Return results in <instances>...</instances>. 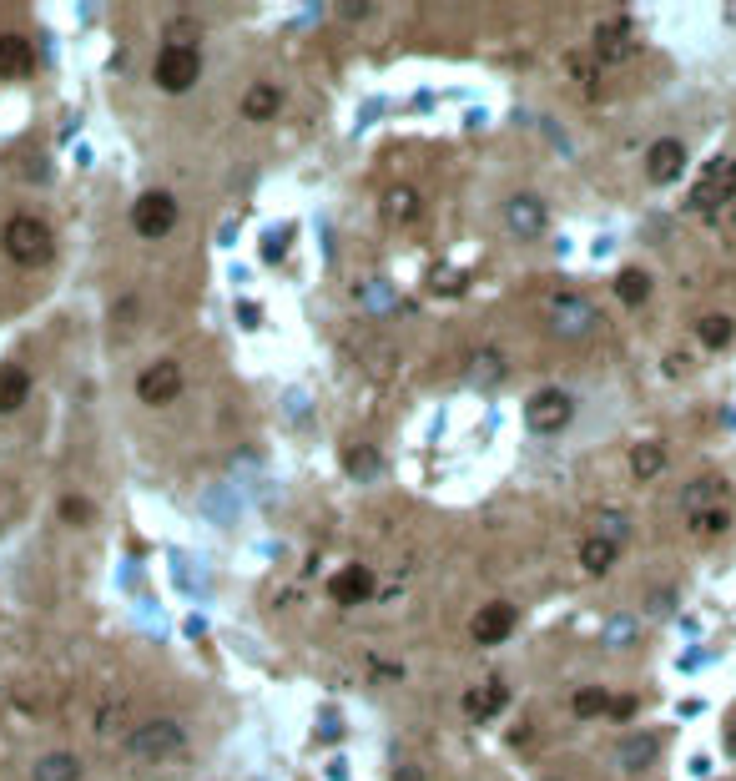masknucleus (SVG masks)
<instances>
[{"label":"nucleus","instance_id":"f257e3e1","mask_svg":"<svg viewBox=\"0 0 736 781\" xmlns=\"http://www.w3.org/2000/svg\"><path fill=\"white\" fill-rule=\"evenodd\" d=\"M0 242H6V257H11V263H21V268H46L51 257H56L51 227L41 217H31V212H16L6 222V232H0Z\"/></svg>","mask_w":736,"mask_h":781},{"label":"nucleus","instance_id":"f03ea898","mask_svg":"<svg viewBox=\"0 0 736 781\" xmlns=\"http://www.w3.org/2000/svg\"><path fill=\"white\" fill-rule=\"evenodd\" d=\"M127 751L137 756V761H172V756H182L187 751V731L177 726V721H147V726H137L132 736H127Z\"/></svg>","mask_w":736,"mask_h":781},{"label":"nucleus","instance_id":"7ed1b4c3","mask_svg":"<svg viewBox=\"0 0 736 781\" xmlns=\"http://www.w3.org/2000/svg\"><path fill=\"white\" fill-rule=\"evenodd\" d=\"M545 323H550V333H555V338L580 343V338H590V333H595L600 313H595L585 298H575V293H555V298H550V308H545Z\"/></svg>","mask_w":736,"mask_h":781},{"label":"nucleus","instance_id":"20e7f679","mask_svg":"<svg viewBox=\"0 0 736 781\" xmlns=\"http://www.w3.org/2000/svg\"><path fill=\"white\" fill-rule=\"evenodd\" d=\"M731 197H736V157H716V162L706 167V177L696 182V192L686 197V207L701 212V217H711V212H721Z\"/></svg>","mask_w":736,"mask_h":781},{"label":"nucleus","instance_id":"39448f33","mask_svg":"<svg viewBox=\"0 0 736 781\" xmlns=\"http://www.w3.org/2000/svg\"><path fill=\"white\" fill-rule=\"evenodd\" d=\"M570 419H575V399L565 394V388H540V394H530V404H525L530 434H560Z\"/></svg>","mask_w":736,"mask_h":781},{"label":"nucleus","instance_id":"423d86ee","mask_svg":"<svg viewBox=\"0 0 736 781\" xmlns=\"http://www.w3.org/2000/svg\"><path fill=\"white\" fill-rule=\"evenodd\" d=\"M197 76H202V56H197V46H162V56H157V86L162 91H172V96H182V91H192L197 86Z\"/></svg>","mask_w":736,"mask_h":781},{"label":"nucleus","instance_id":"0eeeda50","mask_svg":"<svg viewBox=\"0 0 736 781\" xmlns=\"http://www.w3.org/2000/svg\"><path fill=\"white\" fill-rule=\"evenodd\" d=\"M132 227H137L142 237H167V232L177 227V197L162 192V187L142 192L137 207H132Z\"/></svg>","mask_w":736,"mask_h":781},{"label":"nucleus","instance_id":"6e6552de","mask_svg":"<svg viewBox=\"0 0 736 781\" xmlns=\"http://www.w3.org/2000/svg\"><path fill=\"white\" fill-rule=\"evenodd\" d=\"M137 394H142V404H152V409L172 404V399L182 394V368H177L172 358L147 363V368H142V378H137Z\"/></svg>","mask_w":736,"mask_h":781},{"label":"nucleus","instance_id":"1a4fd4ad","mask_svg":"<svg viewBox=\"0 0 736 781\" xmlns=\"http://www.w3.org/2000/svg\"><path fill=\"white\" fill-rule=\"evenodd\" d=\"M515 620H520V610H515L510 600H489V605L474 615V640H479V645H500V640L515 635Z\"/></svg>","mask_w":736,"mask_h":781},{"label":"nucleus","instance_id":"9d476101","mask_svg":"<svg viewBox=\"0 0 736 781\" xmlns=\"http://www.w3.org/2000/svg\"><path fill=\"white\" fill-rule=\"evenodd\" d=\"M374 590H379V580H374V570H368V565H343V570L328 580V595H333L338 605H363Z\"/></svg>","mask_w":736,"mask_h":781},{"label":"nucleus","instance_id":"9b49d317","mask_svg":"<svg viewBox=\"0 0 736 781\" xmlns=\"http://www.w3.org/2000/svg\"><path fill=\"white\" fill-rule=\"evenodd\" d=\"M681 172H686V147H681L676 137L651 142V152H646V177H651L656 187H666V182H676Z\"/></svg>","mask_w":736,"mask_h":781},{"label":"nucleus","instance_id":"f8f14e48","mask_svg":"<svg viewBox=\"0 0 736 781\" xmlns=\"http://www.w3.org/2000/svg\"><path fill=\"white\" fill-rule=\"evenodd\" d=\"M726 499H731V484H726L721 474H701V479H691V484L681 489V504H686V514L726 509Z\"/></svg>","mask_w":736,"mask_h":781},{"label":"nucleus","instance_id":"ddd939ff","mask_svg":"<svg viewBox=\"0 0 736 781\" xmlns=\"http://www.w3.org/2000/svg\"><path fill=\"white\" fill-rule=\"evenodd\" d=\"M505 227H510L515 237H540V232H545V202L530 197V192L510 197V202H505Z\"/></svg>","mask_w":736,"mask_h":781},{"label":"nucleus","instance_id":"4468645a","mask_svg":"<svg viewBox=\"0 0 736 781\" xmlns=\"http://www.w3.org/2000/svg\"><path fill=\"white\" fill-rule=\"evenodd\" d=\"M626 51H631V16H616L595 31V61L616 66V61H626Z\"/></svg>","mask_w":736,"mask_h":781},{"label":"nucleus","instance_id":"2eb2a0df","mask_svg":"<svg viewBox=\"0 0 736 781\" xmlns=\"http://www.w3.org/2000/svg\"><path fill=\"white\" fill-rule=\"evenodd\" d=\"M36 66V46L26 36H0V81H21Z\"/></svg>","mask_w":736,"mask_h":781},{"label":"nucleus","instance_id":"dca6fc26","mask_svg":"<svg viewBox=\"0 0 736 781\" xmlns=\"http://www.w3.org/2000/svg\"><path fill=\"white\" fill-rule=\"evenodd\" d=\"M26 394H31V373L21 363H6L0 368V414H16L26 404Z\"/></svg>","mask_w":736,"mask_h":781},{"label":"nucleus","instance_id":"f3484780","mask_svg":"<svg viewBox=\"0 0 736 781\" xmlns=\"http://www.w3.org/2000/svg\"><path fill=\"white\" fill-rule=\"evenodd\" d=\"M31 781H81V761L71 751H46V756H36Z\"/></svg>","mask_w":736,"mask_h":781},{"label":"nucleus","instance_id":"a211bd4d","mask_svg":"<svg viewBox=\"0 0 736 781\" xmlns=\"http://www.w3.org/2000/svg\"><path fill=\"white\" fill-rule=\"evenodd\" d=\"M656 756H661V736H656V731H641V736L621 741V766H626V771H646Z\"/></svg>","mask_w":736,"mask_h":781},{"label":"nucleus","instance_id":"6ab92c4d","mask_svg":"<svg viewBox=\"0 0 736 781\" xmlns=\"http://www.w3.org/2000/svg\"><path fill=\"white\" fill-rule=\"evenodd\" d=\"M278 106H283V96H278V86H268V81L248 86V96H242V116H248V121H273Z\"/></svg>","mask_w":736,"mask_h":781},{"label":"nucleus","instance_id":"aec40b11","mask_svg":"<svg viewBox=\"0 0 736 781\" xmlns=\"http://www.w3.org/2000/svg\"><path fill=\"white\" fill-rule=\"evenodd\" d=\"M505 701H510L505 681H489L484 691H469V696H464V711H469L474 721H489V716H495V711H500Z\"/></svg>","mask_w":736,"mask_h":781},{"label":"nucleus","instance_id":"412c9836","mask_svg":"<svg viewBox=\"0 0 736 781\" xmlns=\"http://www.w3.org/2000/svg\"><path fill=\"white\" fill-rule=\"evenodd\" d=\"M616 555H621V545H610V540H600V535H590V540L580 545V565H585V575H605L610 565H616Z\"/></svg>","mask_w":736,"mask_h":781},{"label":"nucleus","instance_id":"4be33fe9","mask_svg":"<svg viewBox=\"0 0 736 781\" xmlns=\"http://www.w3.org/2000/svg\"><path fill=\"white\" fill-rule=\"evenodd\" d=\"M343 469H348V479H374L384 464H379V449H368V444H348V449H343Z\"/></svg>","mask_w":736,"mask_h":781},{"label":"nucleus","instance_id":"5701e85b","mask_svg":"<svg viewBox=\"0 0 736 781\" xmlns=\"http://www.w3.org/2000/svg\"><path fill=\"white\" fill-rule=\"evenodd\" d=\"M616 298H621L626 308H641V303L651 298V273H641V268H626V273L616 278Z\"/></svg>","mask_w":736,"mask_h":781},{"label":"nucleus","instance_id":"b1692460","mask_svg":"<svg viewBox=\"0 0 736 781\" xmlns=\"http://www.w3.org/2000/svg\"><path fill=\"white\" fill-rule=\"evenodd\" d=\"M696 338H701L706 348H726V343L736 338V323H731L726 313H706V318L696 323Z\"/></svg>","mask_w":736,"mask_h":781},{"label":"nucleus","instance_id":"393cba45","mask_svg":"<svg viewBox=\"0 0 736 781\" xmlns=\"http://www.w3.org/2000/svg\"><path fill=\"white\" fill-rule=\"evenodd\" d=\"M661 469H666V449H661V444L646 439V444L631 449V474H636V479H656Z\"/></svg>","mask_w":736,"mask_h":781},{"label":"nucleus","instance_id":"a878e982","mask_svg":"<svg viewBox=\"0 0 736 781\" xmlns=\"http://www.w3.org/2000/svg\"><path fill=\"white\" fill-rule=\"evenodd\" d=\"M570 711H575L580 721H595V716L610 711V691H600V686H580V691L570 696Z\"/></svg>","mask_w":736,"mask_h":781},{"label":"nucleus","instance_id":"bb28decb","mask_svg":"<svg viewBox=\"0 0 736 781\" xmlns=\"http://www.w3.org/2000/svg\"><path fill=\"white\" fill-rule=\"evenodd\" d=\"M414 212H419V192L414 187H389L384 192V217L389 222H409Z\"/></svg>","mask_w":736,"mask_h":781},{"label":"nucleus","instance_id":"cd10ccee","mask_svg":"<svg viewBox=\"0 0 736 781\" xmlns=\"http://www.w3.org/2000/svg\"><path fill=\"white\" fill-rule=\"evenodd\" d=\"M469 378H474V383H500V378H505V358H500L495 348H479V353L469 358Z\"/></svg>","mask_w":736,"mask_h":781},{"label":"nucleus","instance_id":"c85d7f7f","mask_svg":"<svg viewBox=\"0 0 736 781\" xmlns=\"http://www.w3.org/2000/svg\"><path fill=\"white\" fill-rule=\"evenodd\" d=\"M11 167L21 172V182H51V167H46V157H41V152H31V147L11 152Z\"/></svg>","mask_w":736,"mask_h":781},{"label":"nucleus","instance_id":"c756f323","mask_svg":"<svg viewBox=\"0 0 736 781\" xmlns=\"http://www.w3.org/2000/svg\"><path fill=\"white\" fill-rule=\"evenodd\" d=\"M731 530V514L726 509H706V514H691V535L711 540V535H726Z\"/></svg>","mask_w":736,"mask_h":781},{"label":"nucleus","instance_id":"7c9ffc66","mask_svg":"<svg viewBox=\"0 0 736 781\" xmlns=\"http://www.w3.org/2000/svg\"><path fill=\"white\" fill-rule=\"evenodd\" d=\"M358 298H363L368 313H389V308H394V288H389V283H363Z\"/></svg>","mask_w":736,"mask_h":781},{"label":"nucleus","instance_id":"2f4dec72","mask_svg":"<svg viewBox=\"0 0 736 781\" xmlns=\"http://www.w3.org/2000/svg\"><path fill=\"white\" fill-rule=\"evenodd\" d=\"M595 535L600 540H610V545H626V535H631V525L621 514H600V525H595Z\"/></svg>","mask_w":736,"mask_h":781},{"label":"nucleus","instance_id":"473e14b6","mask_svg":"<svg viewBox=\"0 0 736 781\" xmlns=\"http://www.w3.org/2000/svg\"><path fill=\"white\" fill-rule=\"evenodd\" d=\"M61 519H66V525H91V504L81 494H66L61 499Z\"/></svg>","mask_w":736,"mask_h":781},{"label":"nucleus","instance_id":"72a5a7b5","mask_svg":"<svg viewBox=\"0 0 736 781\" xmlns=\"http://www.w3.org/2000/svg\"><path fill=\"white\" fill-rule=\"evenodd\" d=\"M636 711H641V696H610V711L605 716L610 721H631Z\"/></svg>","mask_w":736,"mask_h":781},{"label":"nucleus","instance_id":"f704fd0d","mask_svg":"<svg viewBox=\"0 0 736 781\" xmlns=\"http://www.w3.org/2000/svg\"><path fill=\"white\" fill-rule=\"evenodd\" d=\"M726 751L736 756V716H731V726H726Z\"/></svg>","mask_w":736,"mask_h":781}]
</instances>
